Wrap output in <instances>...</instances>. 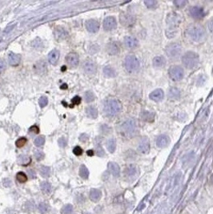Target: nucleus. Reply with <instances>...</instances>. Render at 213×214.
I'll use <instances>...</instances> for the list:
<instances>
[{
	"mask_svg": "<svg viewBox=\"0 0 213 214\" xmlns=\"http://www.w3.org/2000/svg\"><path fill=\"white\" fill-rule=\"evenodd\" d=\"M187 35L195 42L200 43L206 38V31L203 26L199 24H192L187 28Z\"/></svg>",
	"mask_w": 213,
	"mask_h": 214,
	"instance_id": "nucleus-1",
	"label": "nucleus"
},
{
	"mask_svg": "<svg viewBox=\"0 0 213 214\" xmlns=\"http://www.w3.org/2000/svg\"><path fill=\"white\" fill-rule=\"evenodd\" d=\"M122 110L121 103L116 99L109 98L104 103V112L108 116H114L120 113Z\"/></svg>",
	"mask_w": 213,
	"mask_h": 214,
	"instance_id": "nucleus-2",
	"label": "nucleus"
},
{
	"mask_svg": "<svg viewBox=\"0 0 213 214\" xmlns=\"http://www.w3.org/2000/svg\"><path fill=\"white\" fill-rule=\"evenodd\" d=\"M199 60H200V58H199L198 54H196L194 51H188L182 57L183 64L187 68H189V69L194 68L195 67L197 66Z\"/></svg>",
	"mask_w": 213,
	"mask_h": 214,
	"instance_id": "nucleus-3",
	"label": "nucleus"
},
{
	"mask_svg": "<svg viewBox=\"0 0 213 214\" xmlns=\"http://www.w3.org/2000/svg\"><path fill=\"white\" fill-rule=\"evenodd\" d=\"M124 67L128 72H135L139 68V60L134 55H128L125 58Z\"/></svg>",
	"mask_w": 213,
	"mask_h": 214,
	"instance_id": "nucleus-4",
	"label": "nucleus"
},
{
	"mask_svg": "<svg viewBox=\"0 0 213 214\" xmlns=\"http://www.w3.org/2000/svg\"><path fill=\"white\" fill-rule=\"evenodd\" d=\"M121 131L124 136H132L135 133L136 130V124L133 119H127L121 124Z\"/></svg>",
	"mask_w": 213,
	"mask_h": 214,
	"instance_id": "nucleus-5",
	"label": "nucleus"
},
{
	"mask_svg": "<svg viewBox=\"0 0 213 214\" xmlns=\"http://www.w3.org/2000/svg\"><path fill=\"white\" fill-rule=\"evenodd\" d=\"M166 54L171 59H177L181 54L182 47L177 43H171L166 47Z\"/></svg>",
	"mask_w": 213,
	"mask_h": 214,
	"instance_id": "nucleus-6",
	"label": "nucleus"
},
{
	"mask_svg": "<svg viewBox=\"0 0 213 214\" xmlns=\"http://www.w3.org/2000/svg\"><path fill=\"white\" fill-rule=\"evenodd\" d=\"M168 75L173 81H180L184 76V72L182 67L179 65H173L170 67L168 70Z\"/></svg>",
	"mask_w": 213,
	"mask_h": 214,
	"instance_id": "nucleus-7",
	"label": "nucleus"
},
{
	"mask_svg": "<svg viewBox=\"0 0 213 214\" xmlns=\"http://www.w3.org/2000/svg\"><path fill=\"white\" fill-rule=\"evenodd\" d=\"M181 21H182V18L176 13H170L167 17V23L172 29L177 28Z\"/></svg>",
	"mask_w": 213,
	"mask_h": 214,
	"instance_id": "nucleus-8",
	"label": "nucleus"
},
{
	"mask_svg": "<svg viewBox=\"0 0 213 214\" xmlns=\"http://www.w3.org/2000/svg\"><path fill=\"white\" fill-rule=\"evenodd\" d=\"M120 23L124 27H131L135 23V18L132 15L127 14V13H122L120 16Z\"/></svg>",
	"mask_w": 213,
	"mask_h": 214,
	"instance_id": "nucleus-9",
	"label": "nucleus"
},
{
	"mask_svg": "<svg viewBox=\"0 0 213 214\" xmlns=\"http://www.w3.org/2000/svg\"><path fill=\"white\" fill-rule=\"evenodd\" d=\"M117 27L116 19L113 16H108L103 20V29L107 31L114 30Z\"/></svg>",
	"mask_w": 213,
	"mask_h": 214,
	"instance_id": "nucleus-10",
	"label": "nucleus"
},
{
	"mask_svg": "<svg viewBox=\"0 0 213 214\" xmlns=\"http://www.w3.org/2000/svg\"><path fill=\"white\" fill-rule=\"evenodd\" d=\"M150 150V140L147 136H144L141 139L138 145V151L140 153L146 154Z\"/></svg>",
	"mask_w": 213,
	"mask_h": 214,
	"instance_id": "nucleus-11",
	"label": "nucleus"
},
{
	"mask_svg": "<svg viewBox=\"0 0 213 214\" xmlns=\"http://www.w3.org/2000/svg\"><path fill=\"white\" fill-rule=\"evenodd\" d=\"M83 69L84 72L87 73V75H94L96 72V64L92 60H87L83 64Z\"/></svg>",
	"mask_w": 213,
	"mask_h": 214,
	"instance_id": "nucleus-12",
	"label": "nucleus"
},
{
	"mask_svg": "<svg viewBox=\"0 0 213 214\" xmlns=\"http://www.w3.org/2000/svg\"><path fill=\"white\" fill-rule=\"evenodd\" d=\"M66 62L71 67H77L79 64V62L78 54L75 53V52H70V53H68L66 56Z\"/></svg>",
	"mask_w": 213,
	"mask_h": 214,
	"instance_id": "nucleus-13",
	"label": "nucleus"
},
{
	"mask_svg": "<svg viewBox=\"0 0 213 214\" xmlns=\"http://www.w3.org/2000/svg\"><path fill=\"white\" fill-rule=\"evenodd\" d=\"M85 26H86L87 30L91 33H96L99 29V22L95 19H89L86 21Z\"/></svg>",
	"mask_w": 213,
	"mask_h": 214,
	"instance_id": "nucleus-14",
	"label": "nucleus"
},
{
	"mask_svg": "<svg viewBox=\"0 0 213 214\" xmlns=\"http://www.w3.org/2000/svg\"><path fill=\"white\" fill-rule=\"evenodd\" d=\"M190 15H192V18H202L205 16L206 13H205L203 8L200 7V6H192V8L190 9Z\"/></svg>",
	"mask_w": 213,
	"mask_h": 214,
	"instance_id": "nucleus-15",
	"label": "nucleus"
},
{
	"mask_svg": "<svg viewBox=\"0 0 213 214\" xmlns=\"http://www.w3.org/2000/svg\"><path fill=\"white\" fill-rule=\"evenodd\" d=\"M156 144L159 148H166L170 144V138L166 135H160L156 138Z\"/></svg>",
	"mask_w": 213,
	"mask_h": 214,
	"instance_id": "nucleus-16",
	"label": "nucleus"
},
{
	"mask_svg": "<svg viewBox=\"0 0 213 214\" xmlns=\"http://www.w3.org/2000/svg\"><path fill=\"white\" fill-rule=\"evenodd\" d=\"M164 97V92L162 89H156L154 90L152 92H151V94L149 95V98L151 100H153V101H156V102H159L163 99Z\"/></svg>",
	"mask_w": 213,
	"mask_h": 214,
	"instance_id": "nucleus-17",
	"label": "nucleus"
},
{
	"mask_svg": "<svg viewBox=\"0 0 213 214\" xmlns=\"http://www.w3.org/2000/svg\"><path fill=\"white\" fill-rule=\"evenodd\" d=\"M21 61V56L18 54H15L14 52H10L8 55V63L11 66H18Z\"/></svg>",
	"mask_w": 213,
	"mask_h": 214,
	"instance_id": "nucleus-18",
	"label": "nucleus"
},
{
	"mask_svg": "<svg viewBox=\"0 0 213 214\" xmlns=\"http://www.w3.org/2000/svg\"><path fill=\"white\" fill-rule=\"evenodd\" d=\"M107 52L111 55H115L120 53V47L118 45L117 43L115 42H111L107 45Z\"/></svg>",
	"mask_w": 213,
	"mask_h": 214,
	"instance_id": "nucleus-19",
	"label": "nucleus"
},
{
	"mask_svg": "<svg viewBox=\"0 0 213 214\" xmlns=\"http://www.w3.org/2000/svg\"><path fill=\"white\" fill-rule=\"evenodd\" d=\"M124 44L127 48L134 49L138 46V40L131 36H126L124 38Z\"/></svg>",
	"mask_w": 213,
	"mask_h": 214,
	"instance_id": "nucleus-20",
	"label": "nucleus"
},
{
	"mask_svg": "<svg viewBox=\"0 0 213 214\" xmlns=\"http://www.w3.org/2000/svg\"><path fill=\"white\" fill-rule=\"evenodd\" d=\"M108 167L110 172L115 177L120 176V166H119V164L117 163H115V162H109L108 164Z\"/></svg>",
	"mask_w": 213,
	"mask_h": 214,
	"instance_id": "nucleus-21",
	"label": "nucleus"
},
{
	"mask_svg": "<svg viewBox=\"0 0 213 214\" xmlns=\"http://www.w3.org/2000/svg\"><path fill=\"white\" fill-rule=\"evenodd\" d=\"M59 58V51L58 50H55V49L52 50L48 54V61L52 65H55L57 63Z\"/></svg>",
	"mask_w": 213,
	"mask_h": 214,
	"instance_id": "nucleus-22",
	"label": "nucleus"
},
{
	"mask_svg": "<svg viewBox=\"0 0 213 214\" xmlns=\"http://www.w3.org/2000/svg\"><path fill=\"white\" fill-rule=\"evenodd\" d=\"M54 35L56 37V39L62 40V39H66L68 35V34H67V31L63 27H58L54 30Z\"/></svg>",
	"mask_w": 213,
	"mask_h": 214,
	"instance_id": "nucleus-23",
	"label": "nucleus"
},
{
	"mask_svg": "<svg viewBox=\"0 0 213 214\" xmlns=\"http://www.w3.org/2000/svg\"><path fill=\"white\" fill-rule=\"evenodd\" d=\"M153 65L156 67H163L165 66L166 59L162 55H158L153 59Z\"/></svg>",
	"mask_w": 213,
	"mask_h": 214,
	"instance_id": "nucleus-24",
	"label": "nucleus"
},
{
	"mask_svg": "<svg viewBox=\"0 0 213 214\" xmlns=\"http://www.w3.org/2000/svg\"><path fill=\"white\" fill-rule=\"evenodd\" d=\"M102 196V193L101 191L96 188H92L90 192V199L94 202L99 201Z\"/></svg>",
	"mask_w": 213,
	"mask_h": 214,
	"instance_id": "nucleus-25",
	"label": "nucleus"
},
{
	"mask_svg": "<svg viewBox=\"0 0 213 214\" xmlns=\"http://www.w3.org/2000/svg\"><path fill=\"white\" fill-rule=\"evenodd\" d=\"M168 96L169 99L171 100H175L180 99V91L177 88H171L168 91Z\"/></svg>",
	"mask_w": 213,
	"mask_h": 214,
	"instance_id": "nucleus-26",
	"label": "nucleus"
},
{
	"mask_svg": "<svg viewBox=\"0 0 213 214\" xmlns=\"http://www.w3.org/2000/svg\"><path fill=\"white\" fill-rule=\"evenodd\" d=\"M87 116L91 119H96L98 116V110L93 106H89L86 108Z\"/></svg>",
	"mask_w": 213,
	"mask_h": 214,
	"instance_id": "nucleus-27",
	"label": "nucleus"
},
{
	"mask_svg": "<svg viewBox=\"0 0 213 214\" xmlns=\"http://www.w3.org/2000/svg\"><path fill=\"white\" fill-rule=\"evenodd\" d=\"M103 74L108 78H114L116 76V72L115 70L110 66H106L103 68Z\"/></svg>",
	"mask_w": 213,
	"mask_h": 214,
	"instance_id": "nucleus-28",
	"label": "nucleus"
},
{
	"mask_svg": "<svg viewBox=\"0 0 213 214\" xmlns=\"http://www.w3.org/2000/svg\"><path fill=\"white\" fill-rule=\"evenodd\" d=\"M140 117H141L142 120L145 121V122H153L154 119H155V114L152 112H143Z\"/></svg>",
	"mask_w": 213,
	"mask_h": 214,
	"instance_id": "nucleus-29",
	"label": "nucleus"
},
{
	"mask_svg": "<svg viewBox=\"0 0 213 214\" xmlns=\"http://www.w3.org/2000/svg\"><path fill=\"white\" fill-rule=\"evenodd\" d=\"M137 172H138V168L137 166L134 164L127 166L125 169V173L127 176H135Z\"/></svg>",
	"mask_w": 213,
	"mask_h": 214,
	"instance_id": "nucleus-30",
	"label": "nucleus"
},
{
	"mask_svg": "<svg viewBox=\"0 0 213 214\" xmlns=\"http://www.w3.org/2000/svg\"><path fill=\"white\" fill-rule=\"evenodd\" d=\"M35 69L37 72V73H39V74L45 72L47 71V66H46L45 61H39L35 65Z\"/></svg>",
	"mask_w": 213,
	"mask_h": 214,
	"instance_id": "nucleus-31",
	"label": "nucleus"
},
{
	"mask_svg": "<svg viewBox=\"0 0 213 214\" xmlns=\"http://www.w3.org/2000/svg\"><path fill=\"white\" fill-rule=\"evenodd\" d=\"M31 162V159L30 157H28L27 155H20L18 157V163L21 165H28Z\"/></svg>",
	"mask_w": 213,
	"mask_h": 214,
	"instance_id": "nucleus-32",
	"label": "nucleus"
},
{
	"mask_svg": "<svg viewBox=\"0 0 213 214\" xmlns=\"http://www.w3.org/2000/svg\"><path fill=\"white\" fill-rule=\"evenodd\" d=\"M40 188L44 194H49L51 192V185L47 181H42L40 184Z\"/></svg>",
	"mask_w": 213,
	"mask_h": 214,
	"instance_id": "nucleus-33",
	"label": "nucleus"
},
{
	"mask_svg": "<svg viewBox=\"0 0 213 214\" xmlns=\"http://www.w3.org/2000/svg\"><path fill=\"white\" fill-rule=\"evenodd\" d=\"M107 148H108V151L110 152L111 153H113L115 151V148H116V141L115 139H110L108 140L107 142Z\"/></svg>",
	"mask_w": 213,
	"mask_h": 214,
	"instance_id": "nucleus-34",
	"label": "nucleus"
},
{
	"mask_svg": "<svg viewBox=\"0 0 213 214\" xmlns=\"http://www.w3.org/2000/svg\"><path fill=\"white\" fill-rule=\"evenodd\" d=\"M39 173L42 177H49L51 175V169L47 166H42L39 169Z\"/></svg>",
	"mask_w": 213,
	"mask_h": 214,
	"instance_id": "nucleus-35",
	"label": "nucleus"
},
{
	"mask_svg": "<svg viewBox=\"0 0 213 214\" xmlns=\"http://www.w3.org/2000/svg\"><path fill=\"white\" fill-rule=\"evenodd\" d=\"M79 175L81 176L83 179H87L88 176H89V171L88 169L85 165H81L80 166V169H79Z\"/></svg>",
	"mask_w": 213,
	"mask_h": 214,
	"instance_id": "nucleus-36",
	"label": "nucleus"
},
{
	"mask_svg": "<svg viewBox=\"0 0 213 214\" xmlns=\"http://www.w3.org/2000/svg\"><path fill=\"white\" fill-rule=\"evenodd\" d=\"M84 99H85V101L87 103H91L95 100L96 96H95V95H94V93L92 91H86L85 94H84Z\"/></svg>",
	"mask_w": 213,
	"mask_h": 214,
	"instance_id": "nucleus-37",
	"label": "nucleus"
},
{
	"mask_svg": "<svg viewBox=\"0 0 213 214\" xmlns=\"http://www.w3.org/2000/svg\"><path fill=\"white\" fill-rule=\"evenodd\" d=\"M44 143H45V137L43 136H39L38 137H36L34 141V144L36 147H41L44 145Z\"/></svg>",
	"mask_w": 213,
	"mask_h": 214,
	"instance_id": "nucleus-38",
	"label": "nucleus"
},
{
	"mask_svg": "<svg viewBox=\"0 0 213 214\" xmlns=\"http://www.w3.org/2000/svg\"><path fill=\"white\" fill-rule=\"evenodd\" d=\"M16 179L19 183H25L27 181V176L24 172H19L16 175Z\"/></svg>",
	"mask_w": 213,
	"mask_h": 214,
	"instance_id": "nucleus-39",
	"label": "nucleus"
},
{
	"mask_svg": "<svg viewBox=\"0 0 213 214\" xmlns=\"http://www.w3.org/2000/svg\"><path fill=\"white\" fill-rule=\"evenodd\" d=\"M144 4L146 5L147 8H149V9H154V8H156V6H157L158 3L156 1H155V0H145L144 1Z\"/></svg>",
	"mask_w": 213,
	"mask_h": 214,
	"instance_id": "nucleus-40",
	"label": "nucleus"
},
{
	"mask_svg": "<svg viewBox=\"0 0 213 214\" xmlns=\"http://www.w3.org/2000/svg\"><path fill=\"white\" fill-rule=\"evenodd\" d=\"M73 211V206L71 205H67L61 209L62 214H71Z\"/></svg>",
	"mask_w": 213,
	"mask_h": 214,
	"instance_id": "nucleus-41",
	"label": "nucleus"
},
{
	"mask_svg": "<svg viewBox=\"0 0 213 214\" xmlns=\"http://www.w3.org/2000/svg\"><path fill=\"white\" fill-rule=\"evenodd\" d=\"M26 143H27V139L25 137H20V138H18L16 140L15 145H16L17 148H22V147H23L24 145H26Z\"/></svg>",
	"mask_w": 213,
	"mask_h": 214,
	"instance_id": "nucleus-42",
	"label": "nucleus"
},
{
	"mask_svg": "<svg viewBox=\"0 0 213 214\" xmlns=\"http://www.w3.org/2000/svg\"><path fill=\"white\" fill-rule=\"evenodd\" d=\"M96 154H97V156H99V157H104V155H105L104 150H103V148H102V146L100 145L99 143L96 145Z\"/></svg>",
	"mask_w": 213,
	"mask_h": 214,
	"instance_id": "nucleus-43",
	"label": "nucleus"
},
{
	"mask_svg": "<svg viewBox=\"0 0 213 214\" xmlns=\"http://www.w3.org/2000/svg\"><path fill=\"white\" fill-rule=\"evenodd\" d=\"M48 210V205L45 203H40L39 205V211L40 213L44 214L46 213Z\"/></svg>",
	"mask_w": 213,
	"mask_h": 214,
	"instance_id": "nucleus-44",
	"label": "nucleus"
},
{
	"mask_svg": "<svg viewBox=\"0 0 213 214\" xmlns=\"http://www.w3.org/2000/svg\"><path fill=\"white\" fill-rule=\"evenodd\" d=\"M48 103V100L46 96H42L40 97V99L39 100V104L41 108H44L47 105Z\"/></svg>",
	"mask_w": 213,
	"mask_h": 214,
	"instance_id": "nucleus-45",
	"label": "nucleus"
},
{
	"mask_svg": "<svg viewBox=\"0 0 213 214\" xmlns=\"http://www.w3.org/2000/svg\"><path fill=\"white\" fill-rule=\"evenodd\" d=\"M174 4L178 8H183L187 4V1L185 0H175L174 1Z\"/></svg>",
	"mask_w": 213,
	"mask_h": 214,
	"instance_id": "nucleus-46",
	"label": "nucleus"
},
{
	"mask_svg": "<svg viewBox=\"0 0 213 214\" xmlns=\"http://www.w3.org/2000/svg\"><path fill=\"white\" fill-rule=\"evenodd\" d=\"M45 157V155L44 153L41 151H36L35 152V159L38 161H41V160H43V158Z\"/></svg>",
	"mask_w": 213,
	"mask_h": 214,
	"instance_id": "nucleus-47",
	"label": "nucleus"
},
{
	"mask_svg": "<svg viewBox=\"0 0 213 214\" xmlns=\"http://www.w3.org/2000/svg\"><path fill=\"white\" fill-rule=\"evenodd\" d=\"M73 153L75 154V156H80L83 154V149L79 146H76L73 149Z\"/></svg>",
	"mask_w": 213,
	"mask_h": 214,
	"instance_id": "nucleus-48",
	"label": "nucleus"
},
{
	"mask_svg": "<svg viewBox=\"0 0 213 214\" xmlns=\"http://www.w3.org/2000/svg\"><path fill=\"white\" fill-rule=\"evenodd\" d=\"M71 103L73 105H79L81 103V97H79V96H76L74 98H72Z\"/></svg>",
	"mask_w": 213,
	"mask_h": 214,
	"instance_id": "nucleus-49",
	"label": "nucleus"
},
{
	"mask_svg": "<svg viewBox=\"0 0 213 214\" xmlns=\"http://www.w3.org/2000/svg\"><path fill=\"white\" fill-rule=\"evenodd\" d=\"M58 144H59V145L61 148H64V147L67 146V140L65 138H63V137L59 139Z\"/></svg>",
	"mask_w": 213,
	"mask_h": 214,
	"instance_id": "nucleus-50",
	"label": "nucleus"
},
{
	"mask_svg": "<svg viewBox=\"0 0 213 214\" xmlns=\"http://www.w3.org/2000/svg\"><path fill=\"white\" fill-rule=\"evenodd\" d=\"M5 69H6V62L2 59H0V73L3 72Z\"/></svg>",
	"mask_w": 213,
	"mask_h": 214,
	"instance_id": "nucleus-51",
	"label": "nucleus"
},
{
	"mask_svg": "<svg viewBox=\"0 0 213 214\" xmlns=\"http://www.w3.org/2000/svg\"><path fill=\"white\" fill-rule=\"evenodd\" d=\"M15 26V23H14V24H10V25H8V26H6V28L4 29V33L5 34L10 33V32H11V31L14 29Z\"/></svg>",
	"mask_w": 213,
	"mask_h": 214,
	"instance_id": "nucleus-52",
	"label": "nucleus"
},
{
	"mask_svg": "<svg viewBox=\"0 0 213 214\" xmlns=\"http://www.w3.org/2000/svg\"><path fill=\"white\" fill-rule=\"evenodd\" d=\"M29 131L31 132V133H35V134H38L39 133V127L36 126V125H33V126H31L29 128Z\"/></svg>",
	"mask_w": 213,
	"mask_h": 214,
	"instance_id": "nucleus-53",
	"label": "nucleus"
},
{
	"mask_svg": "<svg viewBox=\"0 0 213 214\" xmlns=\"http://www.w3.org/2000/svg\"><path fill=\"white\" fill-rule=\"evenodd\" d=\"M3 185L6 188H9L11 186V181L9 179H4L3 180Z\"/></svg>",
	"mask_w": 213,
	"mask_h": 214,
	"instance_id": "nucleus-54",
	"label": "nucleus"
},
{
	"mask_svg": "<svg viewBox=\"0 0 213 214\" xmlns=\"http://www.w3.org/2000/svg\"><path fill=\"white\" fill-rule=\"evenodd\" d=\"M27 173H28V175L30 176V177L31 178V179H34V178H35L36 177V173L34 171L33 169H31V170H28L27 171Z\"/></svg>",
	"mask_w": 213,
	"mask_h": 214,
	"instance_id": "nucleus-55",
	"label": "nucleus"
},
{
	"mask_svg": "<svg viewBox=\"0 0 213 214\" xmlns=\"http://www.w3.org/2000/svg\"><path fill=\"white\" fill-rule=\"evenodd\" d=\"M88 138H89V137H88V136H87V134H82L81 136H79V140H80L82 142H87Z\"/></svg>",
	"mask_w": 213,
	"mask_h": 214,
	"instance_id": "nucleus-56",
	"label": "nucleus"
},
{
	"mask_svg": "<svg viewBox=\"0 0 213 214\" xmlns=\"http://www.w3.org/2000/svg\"><path fill=\"white\" fill-rule=\"evenodd\" d=\"M207 26H208V28H209V30H210L211 32H212L213 33V19H212L211 21L208 22Z\"/></svg>",
	"mask_w": 213,
	"mask_h": 214,
	"instance_id": "nucleus-57",
	"label": "nucleus"
},
{
	"mask_svg": "<svg viewBox=\"0 0 213 214\" xmlns=\"http://www.w3.org/2000/svg\"><path fill=\"white\" fill-rule=\"evenodd\" d=\"M67 88H68V86H67V84H63V85L60 86V88H61V89H63V90H66V89H67Z\"/></svg>",
	"mask_w": 213,
	"mask_h": 214,
	"instance_id": "nucleus-58",
	"label": "nucleus"
},
{
	"mask_svg": "<svg viewBox=\"0 0 213 214\" xmlns=\"http://www.w3.org/2000/svg\"><path fill=\"white\" fill-rule=\"evenodd\" d=\"M87 154L88 156H90V157H92L94 155V152L92 150H89V151L87 152Z\"/></svg>",
	"mask_w": 213,
	"mask_h": 214,
	"instance_id": "nucleus-59",
	"label": "nucleus"
},
{
	"mask_svg": "<svg viewBox=\"0 0 213 214\" xmlns=\"http://www.w3.org/2000/svg\"><path fill=\"white\" fill-rule=\"evenodd\" d=\"M210 181H211V183H212V184H213V174L212 175V176H211Z\"/></svg>",
	"mask_w": 213,
	"mask_h": 214,
	"instance_id": "nucleus-60",
	"label": "nucleus"
},
{
	"mask_svg": "<svg viewBox=\"0 0 213 214\" xmlns=\"http://www.w3.org/2000/svg\"><path fill=\"white\" fill-rule=\"evenodd\" d=\"M66 69V67H62V72H64V70Z\"/></svg>",
	"mask_w": 213,
	"mask_h": 214,
	"instance_id": "nucleus-61",
	"label": "nucleus"
},
{
	"mask_svg": "<svg viewBox=\"0 0 213 214\" xmlns=\"http://www.w3.org/2000/svg\"><path fill=\"white\" fill-rule=\"evenodd\" d=\"M212 75H213V68H212Z\"/></svg>",
	"mask_w": 213,
	"mask_h": 214,
	"instance_id": "nucleus-62",
	"label": "nucleus"
}]
</instances>
